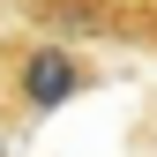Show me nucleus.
Instances as JSON below:
<instances>
[{
  "label": "nucleus",
  "mask_w": 157,
  "mask_h": 157,
  "mask_svg": "<svg viewBox=\"0 0 157 157\" xmlns=\"http://www.w3.org/2000/svg\"><path fill=\"white\" fill-rule=\"evenodd\" d=\"M0 60H8V112L15 120H45V112L75 105L82 90H97L90 45L52 37V30H30V23H15L0 37Z\"/></svg>",
  "instance_id": "1"
},
{
  "label": "nucleus",
  "mask_w": 157,
  "mask_h": 157,
  "mask_svg": "<svg viewBox=\"0 0 157 157\" xmlns=\"http://www.w3.org/2000/svg\"><path fill=\"white\" fill-rule=\"evenodd\" d=\"M0 112H8V60H0Z\"/></svg>",
  "instance_id": "2"
}]
</instances>
